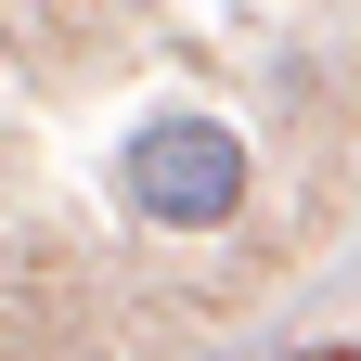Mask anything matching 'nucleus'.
<instances>
[{
	"mask_svg": "<svg viewBox=\"0 0 361 361\" xmlns=\"http://www.w3.org/2000/svg\"><path fill=\"white\" fill-rule=\"evenodd\" d=\"M129 207L168 219V233H219V219L245 207V142L219 116H155L142 142H129Z\"/></svg>",
	"mask_w": 361,
	"mask_h": 361,
	"instance_id": "nucleus-1",
	"label": "nucleus"
}]
</instances>
